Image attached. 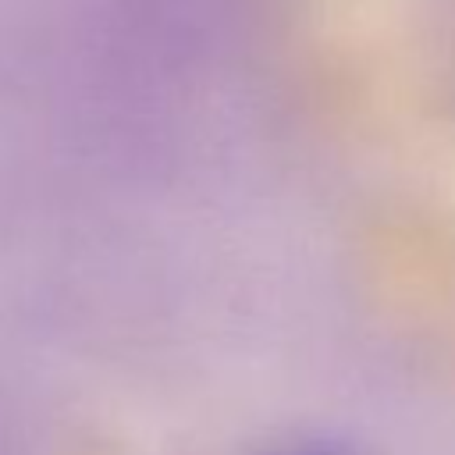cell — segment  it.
<instances>
[{
  "label": "cell",
  "instance_id": "6da1fadb",
  "mask_svg": "<svg viewBox=\"0 0 455 455\" xmlns=\"http://www.w3.org/2000/svg\"><path fill=\"white\" fill-rule=\"evenodd\" d=\"M267 455H345V451H338L331 444H288V448H274Z\"/></svg>",
  "mask_w": 455,
  "mask_h": 455
}]
</instances>
